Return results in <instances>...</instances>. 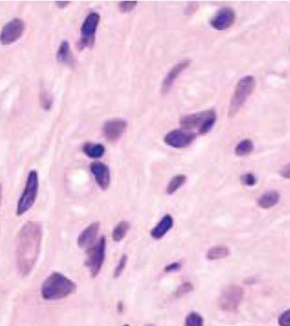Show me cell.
Segmentation results:
<instances>
[{
	"mask_svg": "<svg viewBox=\"0 0 290 326\" xmlns=\"http://www.w3.org/2000/svg\"><path fill=\"white\" fill-rule=\"evenodd\" d=\"M43 241V227L39 223L28 222L18 235L17 265L20 274L27 277L32 271L39 257Z\"/></svg>",
	"mask_w": 290,
	"mask_h": 326,
	"instance_id": "6da1fadb",
	"label": "cell"
},
{
	"mask_svg": "<svg viewBox=\"0 0 290 326\" xmlns=\"http://www.w3.org/2000/svg\"><path fill=\"white\" fill-rule=\"evenodd\" d=\"M76 291V284L59 272H54L45 279L40 294L46 301L62 300L74 294Z\"/></svg>",
	"mask_w": 290,
	"mask_h": 326,
	"instance_id": "7a4b0ae2",
	"label": "cell"
},
{
	"mask_svg": "<svg viewBox=\"0 0 290 326\" xmlns=\"http://www.w3.org/2000/svg\"><path fill=\"white\" fill-rule=\"evenodd\" d=\"M256 86V78L253 75H245L238 81L228 110V117L230 119L234 118L241 110L246 100L254 93Z\"/></svg>",
	"mask_w": 290,
	"mask_h": 326,
	"instance_id": "3957f363",
	"label": "cell"
},
{
	"mask_svg": "<svg viewBox=\"0 0 290 326\" xmlns=\"http://www.w3.org/2000/svg\"><path fill=\"white\" fill-rule=\"evenodd\" d=\"M216 119V111L214 109H206L197 113L184 116L180 119V125L186 131L197 129L198 134L204 135L212 131Z\"/></svg>",
	"mask_w": 290,
	"mask_h": 326,
	"instance_id": "277c9868",
	"label": "cell"
},
{
	"mask_svg": "<svg viewBox=\"0 0 290 326\" xmlns=\"http://www.w3.org/2000/svg\"><path fill=\"white\" fill-rule=\"evenodd\" d=\"M39 191V175L36 170H30L25 185L24 190L20 196L17 205L16 214L17 216H22L28 213L34 205Z\"/></svg>",
	"mask_w": 290,
	"mask_h": 326,
	"instance_id": "5b68a950",
	"label": "cell"
},
{
	"mask_svg": "<svg viewBox=\"0 0 290 326\" xmlns=\"http://www.w3.org/2000/svg\"><path fill=\"white\" fill-rule=\"evenodd\" d=\"M107 241L106 237L102 236L98 242L88 250V258L86 266L89 268L91 277H97L102 268L106 257Z\"/></svg>",
	"mask_w": 290,
	"mask_h": 326,
	"instance_id": "8992f818",
	"label": "cell"
},
{
	"mask_svg": "<svg viewBox=\"0 0 290 326\" xmlns=\"http://www.w3.org/2000/svg\"><path fill=\"white\" fill-rule=\"evenodd\" d=\"M100 21V15L98 12H91L85 19L81 26V36L79 40L80 49L91 48L95 45L96 32Z\"/></svg>",
	"mask_w": 290,
	"mask_h": 326,
	"instance_id": "52a82bcc",
	"label": "cell"
},
{
	"mask_svg": "<svg viewBox=\"0 0 290 326\" xmlns=\"http://www.w3.org/2000/svg\"><path fill=\"white\" fill-rule=\"evenodd\" d=\"M243 291L241 287L231 285L227 287L220 297V306L223 311H235L241 303Z\"/></svg>",
	"mask_w": 290,
	"mask_h": 326,
	"instance_id": "ba28073f",
	"label": "cell"
},
{
	"mask_svg": "<svg viewBox=\"0 0 290 326\" xmlns=\"http://www.w3.org/2000/svg\"><path fill=\"white\" fill-rule=\"evenodd\" d=\"M25 30L24 22L20 19L10 20L0 32V44L10 45L19 40Z\"/></svg>",
	"mask_w": 290,
	"mask_h": 326,
	"instance_id": "9c48e42d",
	"label": "cell"
},
{
	"mask_svg": "<svg viewBox=\"0 0 290 326\" xmlns=\"http://www.w3.org/2000/svg\"><path fill=\"white\" fill-rule=\"evenodd\" d=\"M196 138V133L186 130H174L164 136L163 141L173 148L182 149L189 146Z\"/></svg>",
	"mask_w": 290,
	"mask_h": 326,
	"instance_id": "30bf717a",
	"label": "cell"
},
{
	"mask_svg": "<svg viewBox=\"0 0 290 326\" xmlns=\"http://www.w3.org/2000/svg\"><path fill=\"white\" fill-rule=\"evenodd\" d=\"M236 15L234 10L231 8H222L218 10L216 14L211 20L212 28L217 30H225L230 29L234 24Z\"/></svg>",
	"mask_w": 290,
	"mask_h": 326,
	"instance_id": "8fae6325",
	"label": "cell"
},
{
	"mask_svg": "<svg viewBox=\"0 0 290 326\" xmlns=\"http://www.w3.org/2000/svg\"><path fill=\"white\" fill-rule=\"evenodd\" d=\"M128 127L126 120L123 119H109L103 125L104 136L109 142H116L122 136Z\"/></svg>",
	"mask_w": 290,
	"mask_h": 326,
	"instance_id": "7c38bea8",
	"label": "cell"
},
{
	"mask_svg": "<svg viewBox=\"0 0 290 326\" xmlns=\"http://www.w3.org/2000/svg\"><path fill=\"white\" fill-rule=\"evenodd\" d=\"M90 171L95 178L96 183L101 189H107L110 184V171L107 165L95 162L90 166Z\"/></svg>",
	"mask_w": 290,
	"mask_h": 326,
	"instance_id": "4fadbf2b",
	"label": "cell"
},
{
	"mask_svg": "<svg viewBox=\"0 0 290 326\" xmlns=\"http://www.w3.org/2000/svg\"><path fill=\"white\" fill-rule=\"evenodd\" d=\"M191 64L190 60H183L178 62L176 65H174L171 70L168 72V74L165 75L164 79L162 81V93H168L170 89H172L173 85L175 81L177 79L179 74L183 73L185 70Z\"/></svg>",
	"mask_w": 290,
	"mask_h": 326,
	"instance_id": "5bb4252c",
	"label": "cell"
},
{
	"mask_svg": "<svg viewBox=\"0 0 290 326\" xmlns=\"http://www.w3.org/2000/svg\"><path fill=\"white\" fill-rule=\"evenodd\" d=\"M99 229H100V223H91L89 226L86 228L83 232L79 234L77 238V244L80 248L88 249L93 247L94 242L96 241V238L99 234Z\"/></svg>",
	"mask_w": 290,
	"mask_h": 326,
	"instance_id": "9a60e30c",
	"label": "cell"
},
{
	"mask_svg": "<svg viewBox=\"0 0 290 326\" xmlns=\"http://www.w3.org/2000/svg\"><path fill=\"white\" fill-rule=\"evenodd\" d=\"M174 225V220L170 214H167L162 218V220L157 223L155 227L151 230V236L155 240L162 239L168 233Z\"/></svg>",
	"mask_w": 290,
	"mask_h": 326,
	"instance_id": "2e32d148",
	"label": "cell"
},
{
	"mask_svg": "<svg viewBox=\"0 0 290 326\" xmlns=\"http://www.w3.org/2000/svg\"><path fill=\"white\" fill-rule=\"evenodd\" d=\"M280 199V194L276 190H270L264 193L260 198H258V206L262 209H270L275 207Z\"/></svg>",
	"mask_w": 290,
	"mask_h": 326,
	"instance_id": "e0dca14e",
	"label": "cell"
},
{
	"mask_svg": "<svg viewBox=\"0 0 290 326\" xmlns=\"http://www.w3.org/2000/svg\"><path fill=\"white\" fill-rule=\"evenodd\" d=\"M83 152L89 158L98 159L102 157L106 152V148L101 143H85Z\"/></svg>",
	"mask_w": 290,
	"mask_h": 326,
	"instance_id": "ac0fdd59",
	"label": "cell"
},
{
	"mask_svg": "<svg viewBox=\"0 0 290 326\" xmlns=\"http://www.w3.org/2000/svg\"><path fill=\"white\" fill-rule=\"evenodd\" d=\"M57 60L63 64H68L73 63V56L67 40L62 42V44L60 45L59 49L57 51Z\"/></svg>",
	"mask_w": 290,
	"mask_h": 326,
	"instance_id": "d6986e66",
	"label": "cell"
},
{
	"mask_svg": "<svg viewBox=\"0 0 290 326\" xmlns=\"http://www.w3.org/2000/svg\"><path fill=\"white\" fill-rule=\"evenodd\" d=\"M230 255V250L229 248L223 246L220 247H212L208 252H206V258L209 260H220L226 258Z\"/></svg>",
	"mask_w": 290,
	"mask_h": 326,
	"instance_id": "ffe728a7",
	"label": "cell"
},
{
	"mask_svg": "<svg viewBox=\"0 0 290 326\" xmlns=\"http://www.w3.org/2000/svg\"><path fill=\"white\" fill-rule=\"evenodd\" d=\"M254 148L255 146L253 141L250 139H244L237 144L235 147V154L240 157L246 156V155H249L254 151Z\"/></svg>",
	"mask_w": 290,
	"mask_h": 326,
	"instance_id": "44dd1931",
	"label": "cell"
},
{
	"mask_svg": "<svg viewBox=\"0 0 290 326\" xmlns=\"http://www.w3.org/2000/svg\"><path fill=\"white\" fill-rule=\"evenodd\" d=\"M130 223L128 222H125V221H122L120 223H118L115 228L113 229V232H112V238H113V241L115 242H120L121 240H123L126 234L128 233L129 230H130Z\"/></svg>",
	"mask_w": 290,
	"mask_h": 326,
	"instance_id": "7402d4cb",
	"label": "cell"
},
{
	"mask_svg": "<svg viewBox=\"0 0 290 326\" xmlns=\"http://www.w3.org/2000/svg\"><path fill=\"white\" fill-rule=\"evenodd\" d=\"M186 181H187V177L185 175H177L176 177H174L168 185L167 192L169 195H172L174 193L177 192V190L186 183Z\"/></svg>",
	"mask_w": 290,
	"mask_h": 326,
	"instance_id": "603a6c76",
	"label": "cell"
},
{
	"mask_svg": "<svg viewBox=\"0 0 290 326\" xmlns=\"http://www.w3.org/2000/svg\"><path fill=\"white\" fill-rule=\"evenodd\" d=\"M203 323L204 320L201 315L195 311L188 313L185 321V326H203Z\"/></svg>",
	"mask_w": 290,
	"mask_h": 326,
	"instance_id": "cb8c5ba5",
	"label": "cell"
},
{
	"mask_svg": "<svg viewBox=\"0 0 290 326\" xmlns=\"http://www.w3.org/2000/svg\"><path fill=\"white\" fill-rule=\"evenodd\" d=\"M53 97L47 92V91H43L40 94V105L43 109L45 110H49L52 106H53Z\"/></svg>",
	"mask_w": 290,
	"mask_h": 326,
	"instance_id": "d4e9b609",
	"label": "cell"
},
{
	"mask_svg": "<svg viewBox=\"0 0 290 326\" xmlns=\"http://www.w3.org/2000/svg\"><path fill=\"white\" fill-rule=\"evenodd\" d=\"M194 290V286L191 282H185L183 283L182 285L177 288V292H176V296L183 297L187 295L188 293H190Z\"/></svg>",
	"mask_w": 290,
	"mask_h": 326,
	"instance_id": "484cf974",
	"label": "cell"
},
{
	"mask_svg": "<svg viewBox=\"0 0 290 326\" xmlns=\"http://www.w3.org/2000/svg\"><path fill=\"white\" fill-rule=\"evenodd\" d=\"M127 262H128V257L126 255H123L122 257H120V259H119L118 266L116 267L115 270H114L113 275L115 278L119 277L122 274L125 267L127 266Z\"/></svg>",
	"mask_w": 290,
	"mask_h": 326,
	"instance_id": "4316f807",
	"label": "cell"
},
{
	"mask_svg": "<svg viewBox=\"0 0 290 326\" xmlns=\"http://www.w3.org/2000/svg\"><path fill=\"white\" fill-rule=\"evenodd\" d=\"M137 3V1H120L118 3V10L123 13H128L135 9Z\"/></svg>",
	"mask_w": 290,
	"mask_h": 326,
	"instance_id": "83f0119b",
	"label": "cell"
},
{
	"mask_svg": "<svg viewBox=\"0 0 290 326\" xmlns=\"http://www.w3.org/2000/svg\"><path fill=\"white\" fill-rule=\"evenodd\" d=\"M241 183L243 184L244 186L254 187L256 182H257V179L255 177V175H253L252 173H247L245 175H243V176H241Z\"/></svg>",
	"mask_w": 290,
	"mask_h": 326,
	"instance_id": "f1b7e54d",
	"label": "cell"
},
{
	"mask_svg": "<svg viewBox=\"0 0 290 326\" xmlns=\"http://www.w3.org/2000/svg\"><path fill=\"white\" fill-rule=\"evenodd\" d=\"M279 326H290V309L284 311L278 319Z\"/></svg>",
	"mask_w": 290,
	"mask_h": 326,
	"instance_id": "f546056e",
	"label": "cell"
},
{
	"mask_svg": "<svg viewBox=\"0 0 290 326\" xmlns=\"http://www.w3.org/2000/svg\"><path fill=\"white\" fill-rule=\"evenodd\" d=\"M180 268H181V264H180V263H172V264H170V265H168V266L165 267V268H164V271L170 273V272L177 271V270H179Z\"/></svg>",
	"mask_w": 290,
	"mask_h": 326,
	"instance_id": "4dcf8cb0",
	"label": "cell"
},
{
	"mask_svg": "<svg viewBox=\"0 0 290 326\" xmlns=\"http://www.w3.org/2000/svg\"><path fill=\"white\" fill-rule=\"evenodd\" d=\"M280 175L284 178L290 179V163L285 165V167L281 169Z\"/></svg>",
	"mask_w": 290,
	"mask_h": 326,
	"instance_id": "1f68e13d",
	"label": "cell"
},
{
	"mask_svg": "<svg viewBox=\"0 0 290 326\" xmlns=\"http://www.w3.org/2000/svg\"><path fill=\"white\" fill-rule=\"evenodd\" d=\"M69 4H70V2H69V1H57V2H56V5H57V7L60 8V9H64V8H65V7H67Z\"/></svg>",
	"mask_w": 290,
	"mask_h": 326,
	"instance_id": "d6a6232c",
	"label": "cell"
},
{
	"mask_svg": "<svg viewBox=\"0 0 290 326\" xmlns=\"http://www.w3.org/2000/svg\"><path fill=\"white\" fill-rule=\"evenodd\" d=\"M1 198H2V187L0 184V205H1Z\"/></svg>",
	"mask_w": 290,
	"mask_h": 326,
	"instance_id": "836d02e7",
	"label": "cell"
},
{
	"mask_svg": "<svg viewBox=\"0 0 290 326\" xmlns=\"http://www.w3.org/2000/svg\"><path fill=\"white\" fill-rule=\"evenodd\" d=\"M146 326H154V325H153V324H148V325H146Z\"/></svg>",
	"mask_w": 290,
	"mask_h": 326,
	"instance_id": "e575fe53",
	"label": "cell"
},
{
	"mask_svg": "<svg viewBox=\"0 0 290 326\" xmlns=\"http://www.w3.org/2000/svg\"><path fill=\"white\" fill-rule=\"evenodd\" d=\"M123 326H130V325H128V324H125V325H123Z\"/></svg>",
	"mask_w": 290,
	"mask_h": 326,
	"instance_id": "d590c367",
	"label": "cell"
}]
</instances>
